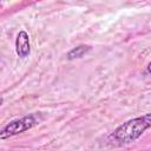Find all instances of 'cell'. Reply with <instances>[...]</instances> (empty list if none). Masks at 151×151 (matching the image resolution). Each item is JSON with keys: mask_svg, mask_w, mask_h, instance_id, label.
I'll return each instance as SVG.
<instances>
[{"mask_svg": "<svg viewBox=\"0 0 151 151\" xmlns=\"http://www.w3.org/2000/svg\"><path fill=\"white\" fill-rule=\"evenodd\" d=\"M42 120V116L40 112L37 113H31L28 116H25L22 118L19 119H14L12 122H9L8 124H6L1 131H0V138L4 140L6 138L17 136L19 133H22L34 126H37L40 122Z\"/></svg>", "mask_w": 151, "mask_h": 151, "instance_id": "cell-2", "label": "cell"}, {"mask_svg": "<svg viewBox=\"0 0 151 151\" xmlns=\"http://www.w3.org/2000/svg\"><path fill=\"white\" fill-rule=\"evenodd\" d=\"M15 51L20 58H26L31 52L29 37L26 31H20L15 39Z\"/></svg>", "mask_w": 151, "mask_h": 151, "instance_id": "cell-3", "label": "cell"}, {"mask_svg": "<svg viewBox=\"0 0 151 151\" xmlns=\"http://www.w3.org/2000/svg\"><path fill=\"white\" fill-rule=\"evenodd\" d=\"M150 127H151V113H146L144 116L130 119L120 124L109 136V142L119 146L133 143Z\"/></svg>", "mask_w": 151, "mask_h": 151, "instance_id": "cell-1", "label": "cell"}, {"mask_svg": "<svg viewBox=\"0 0 151 151\" xmlns=\"http://www.w3.org/2000/svg\"><path fill=\"white\" fill-rule=\"evenodd\" d=\"M91 47L88 45H79L74 48H72L68 53H67V59L73 60V59H79L81 57H84L87 52H90Z\"/></svg>", "mask_w": 151, "mask_h": 151, "instance_id": "cell-4", "label": "cell"}, {"mask_svg": "<svg viewBox=\"0 0 151 151\" xmlns=\"http://www.w3.org/2000/svg\"><path fill=\"white\" fill-rule=\"evenodd\" d=\"M146 71H147V73L151 74V61L147 64V66H146Z\"/></svg>", "mask_w": 151, "mask_h": 151, "instance_id": "cell-5", "label": "cell"}]
</instances>
